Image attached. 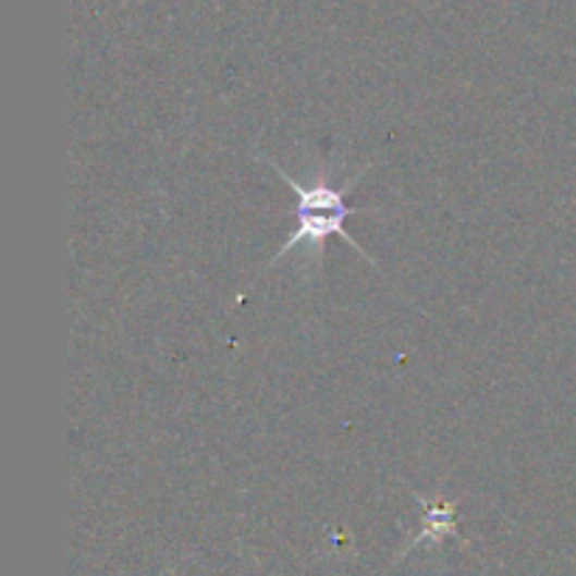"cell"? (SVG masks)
Listing matches in <instances>:
<instances>
[{
  "mask_svg": "<svg viewBox=\"0 0 576 576\" xmlns=\"http://www.w3.org/2000/svg\"><path fill=\"white\" fill-rule=\"evenodd\" d=\"M261 161H268L270 167L275 169V174L282 177L284 186H290V192L295 195V222H298V229L293 231V234L287 236V242L282 245V250L273 256V259L268 261V268H273L275 261L282 259V256H287L290 250L302 248V245H309V254L316 256V261L321 265L323 261V248H327V240L329 236H341V240H346V245H352V250H357V254L363 256L366 261H371V268H377V261L371 259L366 250L357 245L352 236H348V231L343 229V222L348 220V217L355 215H369V211H377V208H355L348 206L346 203V195L352 192V188L357 186V181H360L363 174L369 172L371 167H363L360 172L352 177L348 183H343V186H335V183H329L327 177H321V181H316L312 186H302L298 181H293L287 172H284L279 163H273L268 158V155L259 152ZM268 268L261 270L259 275L268 273Z\"/></svg>",
  "mask_w": 576,
  "mask_h": 576,
  "instance_id": "6da1fadb",
  "label": "cell"
},
{
  "mask_svg": "<svg viewBox=\"0 0 576 576\" xmlns=\"http://www.w3.org/2000/svg\"><path fill=\"white\" fill-rule=\"evenodd\" d=\"M414 498L425 506V526H422V531L416 535V540L408 546V549L425 543V540H430V543H439L442 537H458V529H456L458 501L433 503V501H425L419 492H414Z\"/></svg>",
  "mask_w": 576,
  "mask_h": 576,
  "instance_id": "7a4b0ae2",
  "label": "cell"
}]
</instances>
